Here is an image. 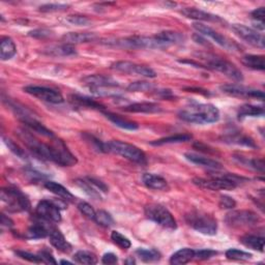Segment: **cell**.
<instances>
[{
  "label": "cell",
  "mask_w": 265,
  "mask_h": 265,
  "mask_svg": "<svg viewBox=\"0 0 265 265\" xmlns=\"http://www.w3.org/2000/svg\"><path fill=\"white\" fill-rule=\"evenodd\" d=\"M178 116L183 121L190 123L207 124L216 122L220 119V111L211 104L194 103L181 109Z\"/></svg>",
  "instance_id": "obj_1"
},
{
  "label": "cell",
  "mask_w": 265,
  "mask_h": 265,
  "mask_svg": "<svg viewBox=\"0 0 265 265\" xmlns=\"http://www.w3.org/2000/svg\"><path fill=\"white\" fill-rule=\"evenodd\" d=\"M244 180L235 174H223L211 176L210 178H195L193 182L202 189H207L212 191L234 190Z\"/></svg>",
  "instance_id": "obj_2"
},
{
  "label": "cell",
  "mask_w": 265,
  "mask_h": 265,
  "mask_svg": "<svg viewBox=\"0 0 265 265\" xmlns=\"http://www.w3.org/2000/svg\"><path fill=\"white\" fill-rule=\"evenodd\" d=\"M109 46L118 47V48L124 49H162L167 47L160 42L155 37L147 38V37H130L126 39L118 40H108L105 43Z\"/></svg>",
  "instance_id": "obj_3"
},
{
  "label": "cell",
  "mask_w": 265,
  "mask_h": 265,
  "mask_svg": "<svg viewBox=\"0 0 265 265\" xmlns=\"http://www.w3.org/2000/svg\"><path fill=\"white\" fill-rule=\"evenodd\" d=\"M106 150L107 152L115 153L124 159L137 164L146 163V155L141 149L133 144L119 141V140H112V141L107 142Z\"/></svg>",
  "instance_id": "obj_4"
},
{
  "label": "cell",
  "mask_w": 265,
  "mask_h": 265,
  "mask_svg": "<svg viewBox=\"0 0 265 265\" xmlns=\"http://www.w3.org/2000/svg\"><path fill=\"white\" fill-rule=\"evenodd\" d=\"M201 59L205 61V69L222 73L223 75L228 77L229 79L235 82H241L243 80L242 73L237 69L235 65H233L232 62L226 59L210 54L201 56Z\"/></svg>",
  "instance_id": "obj_5"
},
{
  "label": "cell",
  "mask_w": 265,
  "mask_h": 265,
  "mask_svg": "<svg viewBox=\"0 0 265 265\" xmlns=\"http://www.w3.org/2000/svg\"><path fill=\"white\" fill-rule=\"evenodd\" d=\"M185 221L193 229L204 235L213 236L217 231V222L210 214L202 211H192L185 215Z\"/></svg>",
  "instance_id": "obj_6"
},
{
  "label": "cell",
  "mask_w": 265,
  "mask_h": 265,
  "mask_svg": "<svg viewBox=\"0 0 265 265\" xmlns=\"http://www.w3.org/2000/svg\"><path fill=\"white\" fill-rule=\"evenodd\" d=\"M145 215L150 221L157 223L166 229L175 230L177 228L176 221L172 213L161 204L147 205L145 207Z\"/></svg>",
  "instance_id": "obj_7"
},
{
  "label": "cell",
  "mask_w": 265,
  "mask_h": 265,
  "mask_svg": "<svg viewBox=\"0 0 265 265\" xmlns=\"http://www.w3.org/2000/svg\"><path fill=\"white\" fill-rule=\"evenodd\" d=\"M19 134L20 139L26 147L33 152L37 158L44 161H51V145L43 143L42 141L31 134L28 130H22Z\"/></svg>",
  "instance_id": "obj_8"
},
{
  "label": "cell",
  "mask_w": 265,
  "mask_h": 265,
  "mask_svg": "<svg viewBox=\"0 0 265 265\" xmlns=\"http://www.w3.org/2000/svg\"><path fill=\"white\" fill-rule=\"evenodd\" d=\"M2 201L8 205L9 210L12 212L28 211L30 209V202L28 198L17 189H3Z\"/></svg>",
  "instance_id": "obj_9"
},
{
  "label": "cell",
  "mask_w": 265,
  "mask_h": 265,
  "mask_svg": "<svg viewBox=\"0 0 265 265\" xmlns=\"http://www.w3.org/2000/svg\"><path fill=\"white\" fill-rule=\"evenodd\" d=\"M51 145V162L62 166V167H72L75 166L78 162L77 158L69 150L66 144L61 140L54 137L52 139Z\"/></svg>",
  "instance_id": "obj_10"
},
{
  "label": "cell",
  "mask_w": 265,
  "mask_h": 265,
  "mask_svg": "<svg viewBox=\"0 0 265 265\" xmlns=\"http://www.w3.org/2000/svg\"><path fill=\"white\" fill-rule=\"evenodd\" d=\"M82 82L97 95H107L105 91L106 89L116 88L119 86V83L113 78L104 75H89L83 78Z\"/></svg>",
  "instance_id": "obj_11"
},
{
  "label": "cell",
  "mask_w": 265,
  "mask_h": 265,
  "mask_svg": "<svg viewBox=\"0 0 265 265\" xmlns=\"http://www.w3.org/2000/svg\"><path fill=\"white\" fill-rule=\"evenodd\" d=\"M225 221L231 227H251L260 222V217L251 210H235L227 213Z\"/></svg>",
  "instance_id": "obj_12"
},
{
  "label": "cell",
  "mask_w": 265,
  "mask_h": 265,
  "mask_svg": "<svg viewBox=\"0 0 265 265\" xmlns=\"http://www.w3.org/2000/svg\"><path fill=\"white\" fill-rule=\"evenodd\" d=\"M193 27L198 31L199 34L203 35L205 37L210 38L211 40H213L217 45H220L223 48L233 51V50H238V46L231 40H229L228 38L224 37L223 35L219 34L217 31H215L214 29H212L211 27L201 23V22H196L193 24Z\"/></svg>",
  "instance_id": "obj_13"
},
{
  "label": "cell",
  "mask_w": 265,
  "mask_h": 265,
  "mask_svg": "<svg viewBox=\"0 0 265 265\" xmlns=\"http://www.w3.org/2000/svg\"><path fill=\"white\" fill-rule=\"evenodd\" d=\"M24 91L28 95L33 96L35 98L40 99L41 101L51 103V104H61L64 103V97L60 92L55 89L45 87V86H36L30 85L24 87Z\"/></svg>",
  "instance_id": "obj_14"
},
{
  "label": "cell",
  "mask_w": 265,
  "mask_h": 265,
  "mask_svg": "<svg viewBox=\"0 0 265 265\" xmlns=\"http://www.w3.org/2000/svg\"><path fill=\"white\" fill-rule=\"evenodd\" d=\"M111 69L116 72L129 74V75H138V76L145 77V78L157 77V73H155L151 68H148L146 66L137 65L130 61H116L111 65Z\"/></svg>",
  "instance_id": "obj_15"
},
{
  "label": "cell",
  "mask_w": 265,
  "mask_h": 265,
  "mask_svg": "<svg viewBox=\"0 0 265 265\" xmlns=\"http://www.w3.org/2000/svg\"><path fill=\"white\" fill-rule=\"evenodd\" d=\"M232 30L234 31L235 35L238 36L241 40L246 42L248 45L257 47V48L263 49L265 45V40L263 35L259 34L258 31L254 30L253 28L247 27L242 24H233Z\"/></svg>",
  "instance_id": "obj_16"
},
{
  "label": "cell",
  "mask_w": 265,
  "mask_h": 265,
  "mask_svg": "<svg viewBox=\"0 0 265 265\" xmlns=\"http://www.w3.org/2000/svg\"><path fill=\"white\" fill-rule=\"evenodd\" d=\"M37 214L42 220L59 223L61 221V213L59 206L54 202L43 200L37 206Z\"/></svg>",
  "instance_id": "obj_17"
},
{
  "label": "cell",
  "mask_w": 265,
  "mask_h": 265,
  "mask_svg": "<svg viewBox=\"0 0 265 265\" xmlns=\"http://www.w3.org/2000/svg\"><path fill=\"white\" fill-rule=\"evenodd\" d=\"M221 90L226 93V95L232 97H239V98H255V99H264V93L257 89L247 88L238 84H227L221 86Z\"/></svg>",
  "instance_id": "obj_18"
},
{
  "label": "cell",
  "mask_w": 265,
  "mask_h": 265,
  "mask_svg": "<svg viewBox=\"0 0 265 265\" xmlns=\"http://www.w3.org/2000/svg\"><path fill=\"white\" fill-rule=\"evenodd\" d=\"M181 14L184 16V17L197 20V21H207V22H219L222 21V19L219 17V16H215L212 14H209L207 12L201 11L195 8H185L182 9Z\"/></svg>",
  "instance_id": "obj_19"
},
{
  "label": "cell",
  "mask_w": 265,
  "mask_h": 265,
  "mask_svg": "<svg viewBox=\"0 0 265 265\" xmlns=\"http://www.w3.org/2000/svg\"><path fill=\"white\" fill-rule=\"evenodd\" d=\"M123 111L130 113H159L162 108L155 103H134L123 107Z\"/></svg>",
  "instance_id": "obj_20"
},
{
  "label": "cell",
  "mask_w": 265,
  "mask_h": 265,
  "mask_svg": "<svg viewBox=\"0 0 265 265\" xmlns=\"http://www.w3.org/2000/svg\"><path fill=\"white\" fill-rule=\"evenodd\" d=\"M50 243L62 253H69L72 251L71 243L66 239L65 235L58 229H52L49 233Z\"/></svg>",
  "instance_id": "obj_21"
},
{
  "label": "cell",
  "mask_w": 265,
  "mask_h": 265,
  "mask_svg": "<svg viewBox=\"0 0 265 265\" xmlns=\"http://www.w3.org/2000/svg\"><path fill=\"white\" fill-rule=\"evenodd\" d=\"M184 157L189 162L196 164V165H199V166H202V167H206V168L213 169V170L222 169V165L219 162L215 161V160H212V159H209V158H206V157H204V155L188 152V153L184 154Z\"/></svg>",
  "instance_id": "obj_22"
},
{
  "label": "cell",
  "mask_w": 265,
  "mask_h": 265,
  "mask_svg": "<svg viewBox=\"0 0 265 265\" xmlns=\"http://www.w3.org/2000/svg\"><path fill=\"white\" fill-rule=\"evenodd\" d=\"M62 42L67 45H77L83 43H90L97 40V35L92 33H70L62 37Z\"/></svg>",
  "instance_id": "obj_23"
},
{
  "label": "cell",
  "mask_w": 265,
  "mask_h": 265,
  "mask_svg": "<svg viewBox=\"0 0 265 265\" xmlns=\"http://www.w3.org/2000/svg\"><path fill=\"white\" fill-rule=\"evenodd\" d=\"M143 183L147 186L148 189L155 190V191H164L168 189V183L165 178L160 175L152 174V173H145L142 176Z\"/></svg>",
  "instance_id": "obj_24"
},
{
  "label": "cell",
  "mask_w": 265,
  "mask_h": 265,
  "mask_svg": "<svg viewBox=\"0 0 265 265\" xmlns=\"http://www.w3.org/2000/svg\"><path fill=\"white\" fill-rule=\"evenodd\" d=\"M45 188L53 193L54 195L60 197L62 200L66 201H74L76 198L75 196L68 190L66 189L64 185H61L55 181H47L45 182Z\"/></svg>",
  "instance_id": "obj_25"
},
{
  "label": "cell",
  "mask_w": 265,
  "mask_h": 265,
  "mask_svg": "<svg viewBox=\"0 0 265 265\" xmlns=\"http://www.w3.org/2000/svg\"><path fill=\"white\" fill-rule=\"evenodd\" d=\"M51 230H48L45 224H43L41 221L34 223L31 225L27 232L25 233V237L28 239H40L45 238L46 236H49V233Z\"/></svg>",
  "instance_id": "obj_26"
},
{
  "label": "cell",
  "mask_w": 265,
  "mask_h": 265,
  "mask_svg": "<svg viewBox=\"0 0 265 265\" xmlns=\"http://www.w3.org/2000/svg\"><path fill=\"white\" fill-rule=\"evenodd\" d=\"M195 254L196 251L193 250V248L189 247H184L181 248V250L177 251L174 253L170 259V263L173 265H183L191 262L193 259H195Z\"/></svg>",
  "instance_id": "obj_27"
},
{
  "label": "cell",
  "mask_w": 265,
  "mask_h": 265,
  "mask_svg": "<svg viewBox=\"0 0 265 265\" xmlns=\"http://www.w3.org/2000/svg\"><path fill=\"white\" fill-rule=\"evenodd\" d=\"M44 53L50 56H55V57H61V56H71L76 54V50L74 48V46L62 44V45H55V46H50L48 48H46L44 50Z\"/></svg>",
  "instance_id": "obj_28"
},
{
  "label": "cell",
  "mask_w": 265,
  "mask_h": 265,
  "mask_svg": "<svg viewBox=\"0 0 265 265\" xmlns=\"http://www.w3.org/2000/svg\"><path fill=\"white\" fill-rule=\"evenodd\" d=\"M160 42H162L166 47H169L171 45H176V44H181L184 41V37L179 34L175 33V31H162V33L158 34L157 36H154Z\"/></svg>",
  "instance_id": "obj_29"
},
{
  "label": "cell",
  "mask_w": 265,
  "mask_h": 265,
  "mask_svg": "<svg viewBox=\"0 0 265 265\" xmlns=\"http://www.w3.org/2000/svg\"><path fill=\"white\" fill-rule=\"evenodd\" d=\"M105 114V116L110 120L112 123H114L116 127L121 128L123 130H130V131H135L137 130L139 127L136 122H133L131 120H128L126 118H122L119 115H116L114 113H110V112H103Z\"/></svg>",
  "instance_id": "obj_30"
},
{
  "label": "cell",
  "mask_w": 265,
  "mask_h": 265,
  "mask_svg": "<svg viewBox=\"0 0 265 265\" xmlns=\"http://www.w3.org/2000/svg\"><path fill=\"white\" fill-rule=\"evenodd\" d=\"M17 53V47L11 38H3L0 43V58L2 60H9Z\"/></svg>",
  "instance_id": "obj_31"
},
{
  "label": "cell",
  "mask_w": 265,
  "mask_h": 265,
  "mask_svg": "<svg viewBox=\"0 0 265 265\" xmlns=\"http://www.w3.org/2000/svg\"><path fill=\"white\" fill-rule=\"evenodd\" d=\"M239 241L246 247H250L252 250L259 251L261 253L264 252V237L257 236L252 234H246L242 236Z\"/></svg>",
  "instance_id": "obj_32"
},
{
  "label": "cell",
  "mask_w": 265,
  "mask_h": 265,
  "mask_svg": "<svg viewBox=\"0 0 265 265\" xmlns=\"http://www.w3.org/2000/svg\"><path fill=\"white\" fill-rule=\"evenodd\" d=\"M192 135L189 134H178V135H174V136H169V137H165L159 140H155V141L150 142L151 145L154 146H160V145H164V144H174V143H182V142H188L192 139Z\"/></svg>",
  "instance_id": "obj_33"
},
{
  "label": "cell",
  "mask_w": 265,
  "mask_h": 265,
  "mask_svg": "<svg viewBox=\"0 0 265 265\" xmlns=\"http://www.w3.org/2000/svg\"><path fill=\"white\" fill-rule=\"evenodd\" d=\"M225 142L227 143H232V144H237V145H242V146H247V147H256V144L254 142V140L250 137L244 136V135H240L235 134V135H229L227 137L224 138Z\"/></svg>",
  "instance_id": "obj_34"
},
{
  "label": "cell",
  "mask_w": 265,
  "mask_h": 265,
  "mask_svg": "<svg viewBox=\"0 0 265 265\" xmlns=\"http://www.w3.org/2000/svg\"><path fill=\"white\" fill-rule=\"evenodd\" d=\"M242 64L255 71H264V56L262 55H246L242 58Z\"/></svg>",
  "instance_id": "obj_35"
},
{
  "label": "cell",
  "mask_w": 265,
  "mask_h": 265,
  "mask_svg": "<svg viewBox=\"0 0 265 265\" xmlns=\"http://www.w3.org/2000/svg\"><path fill=\"white\" fill-rule=\"evenodd\" d=\"M264 115V108L260 106H254V105H243L239 108L238 110V117H256V116H263Z\"/></svg>",
  "instance_id": "obj_36"
},
{
  "label": "cell",
  "mask_w": 265,
  "mask_h": 265,
  "mask_svg": "<svg viewBox=\"0 0 265 265\" xmlns=\"http://www.w3.org/2000/svg\"><path fill=\"white\" fill-rule=\"evenodd\" d=\"M72 99V102L73 103H76L77 105H79V106H83V107H86V108H89V109H96V110H99V111H102L104 112L105 111V107L96 102V101H93L89 98H86V97H81V96H72L71 97Z\"/></svg>",
  "instance_id": "obj_37"
},
{
  "label": "cell",
  "mask_w": 265,
  "mask_h": 265,
  "mask_svg": "<svg viewBox=\"0 0 265 265\" xmlns=\"http://www.w3.org/2000/svg\"><path fill=\"white\" fill-rule=\"evenodd\" d=\"M136 255L146 263L157 262L161 259V254L154 248H138L136 251Z\"/></svg>",
  "instance_id": "obj_38"
},
{
  "label": "cell",
  "mask_w": 265,
  "mask_h": 265,
  "mask_svg": "<svg viewBox=\"0 0 265 265\" xmlns=\"http://www.w3.org/2000/svg\"><path fill=\"white\" fill-rule=\"evenodd\" d=\"M77 184L80 186V188L92 199L95 200H101V194H100V190L97 189L95 185H93L87 178L86 179H77Z\"/></svg>",
  "instance_id": "obj_39"
},
{
  "label": "cell",
  "mask_w": 265,
  "mask_h": 265,
  "mask_svg": "<svg viewBox=\"0 0 265 265\" xmlns=\"http://www.w3.org/2000/svg\"><path fill=\"white\" fill-rule=\"evenodd\" d=\"M74 260L77 263L86 264V265H93L98 263V257L88 251H79L74 255Z\"/></svg>",
  "instance_id": "obj_40"
},
{
  "label": "cell",
  "mask_w": 265,
  "mask_h": 265,
  "mask_svg": "<svg viewBox=\"0 0 265 265\" xmlns=\"http://www.w3.org/2000/svg\"><path fill=\"white\" fill-rule=\"evenodd\" d=\"M226 257L229 260H237V261H246L250 260L253 256L252 254L237 250V248H229L228 251H226Z\"/></svg>",
  "instance_id": "obj_41"
},
{
  "label": "cell",
  "mask_w": 265,
  "mask_h": 265,
  "mask_svg": "<svg viewBox=\"0 0 265 265\" xmlns=\"http://www.w3.org/2000/svg\"><path fill=\"white\" fill-rule=\"evenodd\" d=\"M95 221L100 226H103V227H111L114 225V220H113L112 215L109 212H107L106 210L97 211Z\"/></svg>",
  "instance_id": "obj_42"
},
{
  "label": "cell",
  "mask_w": 265,
  "mask_h": 265,
  "mask_svg": "<svg viewBox=\"0 0 265 265\" xmlns=\"http://www.w3.org/2000/svg\"><path fill=\"white\" fill-rule=\"evenodd\" d=\"M111 239L115 244H117L120 248H122V250H128V248H130L132 245L130 239L124 236L123 234H121V233L118 231H113L111 233Z\"/></svg>",
  "instance_id": "obj_43"
},
{
  "label": "cell",
  "mask_w": 265,
  "mask_h": 265,
  "mask_svg": "<svg viewBox=\"0 0 265 265\" xmlns=\"http://www.w3.org/2000/svg\"><path fill=\"white\" fill-rule=\"evenodd\" d=\"M153 88L154 85L152 83L146 81H137L131 83L127 89L132 92H145V91H151Z\"/></svg>",
  "instance_id": "obj_44"
},
{
  "label": "cell",
  "mask_w": 265,
  "mask_h": 265,
  "mask_svg": "<svg viewBox=\"0 0 265 265\" xmlns=\"http://www.w3.org/2000/svg\"><path fill=\"white\" fill-rule=\"evenodd\" d=\"M4 141H5V143L7 144V146L9 147V149H10L14 154H16V155H17V157H19V158H21V159H23V160H26V159H27L25 151H24L19 145L16 144V143L13 141V140H11V139H9V138H4Z\"/></svg>",
  "instance_id": "obj_45"
},
{
  "label": "cell",
  "mask_w": 265,
  "mask_h": 265,
  "mask_svg": "<svg viewBox=\"0 0 265 265\" xmlns=\"http://www.w3.org/2000/svg\"><path fill=\"white\" fill-rule=\"evenodd\" d=\"M78 209H79L81 211V213L83 215H85L86 217H88V219L95 221L96 219V214H97V211L93 209V207L88 204L87 202H80L79 205H78Z\"/></svg>",
  "instance_id": "obj_46"
},
{
  "label": "cell",
  "mask_w": 265,
  "mask_h": 265,
  "mask_svg": "<svg viewBox=\"0 0 265 265\" xmlns=\"http://www.w3.org/2000/svg\"><path fill=\"white\" fill-rule=\"evenodd\" d=\"M239 162L242 164L247 165L248 167L253 168L256 171H259V172H264V162L263 160H258V159H252V160H247L243 159L242 157H239Z\"/></svg>",
  "instance_id": "obj_47"
},
{
  "label": "cell",
  "mask_w": 265,
  "mask_h": 265,
  "mask_svg": "<svg viewBox=\"0 0 265 265\" xmlns=\"http://www.w3.org/2000/svg\"><path fill=\"white\" fill-rule=\"evenodd\" d=\"M69 8L68 5H61V4H48L40 7V11L43 13H52V12H61L66 11Z\"/></svg>",
  "instance_id": "obj_48"
},
{
  "label": "cell",
  "mask_w": 265,
  "mask_h": 265,
  "mask_svg": "<svg viewBox=\"0 0 265 265\" xmlns=\"http://www.w3.org/2000/svg\"><path fill=\"white\" fill-rule=\"evenodd\" d=\"M16 255H18L21 259L27 260L29 262H33V263H44L43 259L41 258L40 255H35V254H31L29 252H25V251H16L15 252Z\"/></svg>",
  "instance_id": "obj_49"
},
{
  "label": "cell",
  "mask_w": 265,
  "mask_h": 265,
  "mask_svg": "<svg viewBox=\"0 0 265 265\" xmlns=\"http://www.w3.org/2000/svg\"><path fill=\"white\" fill-rule=\"evenodd\" d=\"M67 21L73 25L77 26H87L90 23V20L84 16H69L67 18Z\"/></svg>",
  "instance_id": "obj_50"
},
{
  "label": "cell",
  "mask_w": 265,
  "mask_h": 265,
  "mask_svg": "<svg viewBox=\"0 0 265 265\" xmlns=\"http://www.w3.org/2000/svg\"><path fill=\"white\" fill-rule=\"evenodd\" d=\"M216 252L213 250H210V248H203V250H198L196 251L195 254V259L198 260H207L210 259L211 257L215 256Z\"/></svg>",
  "instance_id": "obj_51"
},
{
  "label": "cell",
  "mask_w": 265,
  "mask_h": 265,
  "mask_svg": "<svg viewBox=\"0 0 265 265\" xmlns=\"http://www.w3.org/2000/svg\"><path fill=\"white\" fill-rule=\"evenodd\" d=\"M28 35L30 37L36 38V39H45V38H49L52 35V33H51V30H49V29L39 28V29H35L33 31H29Z\"/></svg>",
  "instance_id": "obj_52"
},
{
  "label": "cell",
  "mask_w": 265,
  "mask_h": 265,
  "mask_svg": "<svg viewBox=\"0 0 265 265\" xmlns=\"http://www.w3.org/2000/svg\"><path fill=\"white\" fill-rule=\"evenodd\" d=\"M236 205L235 200L229 196H222L220 199V207L223 209H232Z\"/></svg>",
  "instance_id": "obj_53"
},
{
  "label": "cell",
  "mask_w": 265,
  "mask_h": 265,
  "mask_svg": "<svg viewBox=\"0 0 265 265\" xmlns=\"http://www.w3.org/2000/svg\"><path fill=\"white\" fill-rule=\"evenodd\" d=\"M252 17L256 23H263L264 24V17H265V10L264 8H259L252 12Z\"/></svg>",
  "instance_id": "obj_54"
},
{
  "label": "cell",
  "mask_w": 265,
  "mask_h": 265,
  "mask_svg": "<svg viewBox=\"0 0 265 265\" xmlns=\"http://www.w3.org/2000/svg\"><path fill=\"white\" fill-rule=\"evenodd\" d=\"M41 256V258L43 259L44 263H48V264H57L56 260L54 259V257L50 254V252L48 251H42L39 254Z\"/></svg>",
  "instance_id": "obj_55"
},
{
  "label": "cell",
  "mask_w": 265,
  "mask_h": 265,
  "mask_svg": "<svg viewBox=\"0 0 265 265\" xmlns=\"http://www.w3.org/2000/svg\"><path fill=\"white\" fill-rule=\"evenodd\" d=\"M117 261H118L117 256L113 253H107L102 258L103 264H116Z\"/></svg>",
  "instance_id": "obj_56"
},
{
  "label": "cell",
  "mask_w": 265,
  "mask_h": 265,
  "mask_svg": "<svg viewBox=\"0 0 265 265\" xmlns=\"http://www.w3.org/2000/svg\"><path fill=\"white\" fill-rule=\"evenodd\" d=\"M2 225L3 226H7V227H12L13 226V221L10 219L9 216H7L6 214H2Z\"/></svg>",
  "instance_id": "obj_57"
},
{
  "label": "cell",
  "mask_w": 265,
  "mask_h": 265,
  "mask_svg": "<svg viewBox=\"0 0 265 265\" xmlns=\"http://www.w3.org/2000/svg\"><path fill=\"white\" fill-rule=\"evenodd\" d=\"M126 263H127V264H135L136 261H135L133 258H130V259H128V260L126 261Z\"/></svg>",
  "instance_id": "obj_58"
},
{
  "label": "cell",
  "mask_w": 265,
  "mask_h": 265,
  "mask_svg": "<svg viewBox=\"0 0 265 265\" xmlns=\"http://www.w3.org/2000/svg\"><path fill=\"white\" fill-rule=\"evenodd\" d=\"M60 264H73V263L70 261H67V260H61Z\"/></svg>",
  "instance_id": "obj_59"
}]
</instances>
